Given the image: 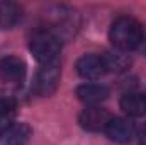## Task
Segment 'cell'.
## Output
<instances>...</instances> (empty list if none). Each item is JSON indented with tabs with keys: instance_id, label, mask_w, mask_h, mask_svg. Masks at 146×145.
<instances>
[{
	"instance_id": "cell-5",
	"label": "cell",
	"mask_w": 146,
	"mask_h": 145,
	"mask_svg": "<svg viewBox=\"0 0 146 145\" xmlns=\"http://www.w3.org/2000/svg\"><path fill=\"white\" fill-rule=\"evenodd\" d=\"M110 119H112V114L106 108H100V106H87L78 116L80 126L92 133L104 132Z\"/></svg>"
},
{
	"instance_id": "cell-14",
	"label": "cell",
	"mask_w": 146,
	"mask_h": 145,
	"mask_svg": "<svg viewBox=\"0 0 146 145\" xmlns=\"http://www.w3.org/2000/svg\"><path fill=\"white\" fill-rule=\"evenodd\" d=\"M139 145H146V125L139 132Z\"/></svg>"
},
{
	"instance_id": "cell-11",
	"label": "cell",
	"mask_w": 146,
	"mask_h": 145,
	"mask_svg": "<svg viewBox=\"0 0 146 145\" xmlns=\"http://www.w3.org/2000/svg\"><path fill=\"white\" fill-rule=\"evenodd\" d=\"M102 60L106 63V68L107 72H114V73H119V72H124L127 70V67L131 65V60L127 55H124V51H109L106 55H102Z\"/></svg>"
},
{
	"instance_id": "cell-1",
	"label": "cell",
	"mask_w": 146,
	"mask_h": 145,
	"mask_svg": "<svg viewBox=\"0 0 146 145\" xmlns=\"http://www.w3.org/2000/svg\"><path fill=\"white\" fill-rule=\"evenodd\" d=\"M109 39L112 46L119 51L126 53L136 50L143 41V28L136 19L129 15H121L110 26Z\"/></svg>"
},
{
	"instance_id": "cell-2",
	"label": "cell",
	"mask_w": 146,
	"mask_h": 145,
	"mask_svg": "<svg viewBox=\"0 0 146 145\" xmlns=\"http://www.w3.org/2000/svg\"><path fill=\"white\" fill-rule=\"evenodd\" d=\"M29 50L34 55V58L42 65L56 62L58 55H60V50H61V38L58 34H54L48 28L37 29L36 33L31 36Z\"/></svg>"
},
{
	"instance_id": "cell-8",
	"label": "cell",
	"mask_w": 146,
	"mask_h": 145,
	"mask_svg": "<svg viewBox=\"0 0 146 145\" xmlns=\"http://www.w3.org/2000/svg\"><path fill=\"white\" fill-rule=\"evenodd\" d=\"M33 130L27 123H12L0 132V145H26Z\"/></svg>"
},
{
	"instance_id": "cell-7",
	"label": "cell",
	"mask_w": 146,
	"mask_h": 145,
	"mask_svg": "<svg viewBox=\"0 0 146 145\" xmlns=\"http://www.w3.org/2000/svg\"><path fill=\"white\" fill-rule=\"evenodd\" d=\"M134 123L127 118H112L106 126V135L115 144H127L134 137Z\"/></svg>"
},
{
	"instance_id": "cell-6",
	"label": "cell",
	"mask_w": 146,
	"mask_h": 145,
	"mask_svg": "<svg viewBox=\"0 0 146 145\" xmlns=\"http://www.w3.org/2000/svg\"><path fill=\"white\" fill-rule=\"evenodd\" d=\"M76 72L85 80H99L107 73V68L102 55H83L76 62Z\"/></svg>"
},
{
	"instance_id": "cell-3",
	"label": "cell",
	"mask_w": 146,
	"mask_h": 145,
	"mask_svg": "<svg viewBox=\"0 0 146 145\" xmlns=\"http://www.w3.org/2000/svg\"><path fill=\"white\" fill-rule=\"evenodd\" d=\"M60 77H61V67L60 62H51V63H44L39 72L36 73V80H34V92L41 97H48L51 94H54V91L58 89L60 84Z\"/></svg>"
},
{
	"instance_id": "cell-9",
	"label": "cell",
	"mask_w": 146,
	"mask_h": 145,
	"mask_svg": "<svg viewBox=\"0 0 146 145\" xmlns=\"http://www.w3.org/2000/svg\"><path fill=\"white\" fill-rule=\"evenodd\" d=\"M76 97L87 106H99L109 97V87L102 84H82L76 87Z\"/></svg>"
},
{
	"instance_id": "cell-10",
	"label": "cell",
	"mask_w": 146,
	"mask_h": 145,
	"mask_svg": "<svg viewBox=\"0 0 146 145\" xmlns=\"http://www.w3.org/2000/svg\"><path fill=\"white\" fill-rule=\"evenodd\" d=\"M121 109L127 116H146V94L141 92H129L121 97Z\"/></svg>"
},
{
	"instance_id": "cell-12",
	"label": "cell",
	"mask_w": 146,
	"mask_h": 145,
	"mask_svg": "<svg viewBox=\"0 0 146 145\" xmlns=\"http://www.w3.org/2000/svg\"><path fill=\"white\" fill-rule=\"evenodd\" d=\"M21 19V9L14 3H2L0 5V26L10 28Z\"/></svg>"
},
{
	"instance_id": "cell-4",
	"label": "cell",
	"mask_w": 146,
	"mask_h": 145,
	"mask_svg": "<svg viewBox=\"0 0 146 145\" xmlns=\"http://www.w3.org/2000/svg\"><path fill=\"white\" fill-rule=\"evenodd\" d=\"M27 75V67L22 58L9 55L0 58V82L7 85H22Z\"/></svg>"
},
{
	"instance_id": "cell-13",
	"label": "cell",
	"mask_w": 146,
	"mask_h": 145,
	"mask_svg": "<svg viewBox=\"0 0 146 145\" xmlns=\"http://www.w3.org/2000/svg\"><path fill=\"white\" fill-rule=\"evenodd\" d=\"M14 109H15V104H14L12 99L0 97V125H5V123H9L12 119Z\"/></svg>"
}]
</instances>
